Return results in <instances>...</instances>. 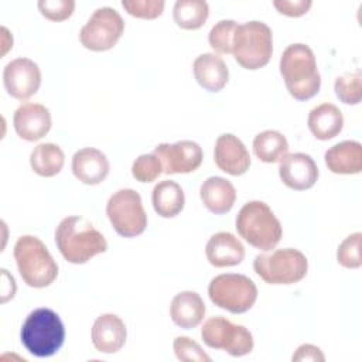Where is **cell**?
Wrapping results in <instances>:
<instances>
[{
	"instance_id": "cell-16",
	"label": "cell",
	"mask_w": 362,
	"mask_h": 362,
	"mask_svg": "<svg viewBox=\"0 0 362 362\" xmlns=\"http://www.w3.org/2000/svg\"><path fill=\"white\" fill-rule=\"evenodd\" d=\"M214 161L221 171L238 177L249 170L250 154L239 137L223 133L215 141Z\"/></svg>"
},
{
	"instance_id": "cell-6",
	"label": "cell",
	"mask_w": 362,
	"mask_h": 362,
	"mask_svg": "<svg viewBox=\"0 0 362 362\" xmlns=\"http://www.w3.org/2000/svg\"><path fill=\"white\" fill-rule=\"evenodd\" d=\"M235 61L247 71H256L269 64L273 54V33L263 21L238 24L232 38Z\"/></svg>"
},
{
	"instance_id": "cell-24",
	"label": "cell",
	"mask_w": 362,
	"mask_h": 362,
	"mask_svg": "<svg viewBox=\"0 0 362 362\" xmlns=\"http://www.w3.org/2000/svg\"><path fill=\"white\" fill-rule=\"evenodd\" d=\"M307 126L311 134L318 140H331L338 136L344 127V115L332 103H321L313 107L307 117Z\"/></svg>"
},
{
	"instance_id": "cell-36",
	"label": "cell",
	"mask_w": 362,
	"mask_h": 362,
	"mask_svg": "<svg viewBox=\"0 0 362 362\" xmlns=\"http://www.w3.org/2000/svg\"><path fill=\"white\" fill-rule=\"evenodd\" d=\"M274 8L287 17H301L311 8V0H274Z\"/></svg>"
},
{
	"instance_id": "cell-13",
	"label": "cell",
	"mask_w": 362,
	"mask_h": 362,
	"mask_svg": "<svg viewBox=\"0 0 362 362\" xmlns=\"http://www.w3.org/2000/svg\"><path fill=\"white\" fill-rule=\"evenodd\" d=\"M3 83L7 93L18 100H27L41 85L40 66L30 58H16L3 69Z\"/></svg>"
},
{
	"instance_id": "cell-21",
	"label": "cell",
	"mask_w": 362,
	"mask_h": 362,
	"mask_svg": "<svg viewBox=\"0 0 362 362\" xmlns=\"http://www.w3.org/2000/svg\"><path fill=\"white\" fill-rule=\"evenodd\" d=\"M324 161L334 174H359L362 171V144L356 140L337 143L325 151Z\"/></svg>"
},
{
	"instance_id": "cell-18",
	"label": "cell",
	"mask_w": 362,
	"mask_h": 362,
	"mask_svg": "<svg viewBox=\"0 0 362 362\" xmlns=\"http://www.w3.org/2000/svg\"><path fill=\"white\" fill-rule=\"evenodd\" d=\"M110 164L105 153L95 147H83L72 157V173L82 184L98 185L109 175Z\"/></svg>"
},
{
	"instance_id": "cell-19",
	"label": "cell",
	"mask_w": 362,
	"mask_h": 362,
	"mask_svg": "<svg viewBox=\"0 0 362 362\" xmlns=\"http://www.w3.org/2000/svg\"><path fill=\"white\" fill-rule=\"evenodd\" d=\"M205 256L214 267H230L243 262L245 246L233 233L216 232L206 242Z\"/></svg>"
},
{
	"instance_id": "cell-29",
	"label": "cell",
	"mask_w": 362,
	"mask_h": 362,
	"mask_svg": "<svg viewBox=\"0 0 362 362\" xmlns=\"http://www.w3.org/2000/svg\"><path fill=\"white\" fill-rule=\"evenodd\" d=\"M334 90L337 98L345 105H358L362 99V72L355 69L345 72L335 79Z\"/></svg>"
},
{
	"instance_id": "cell-8",
	"label": "cell",
	"mask_w": 362,
	"mask_h": 362,
	"mask_svg": "<svg viewBox=\"0 0 362 362\" xmlns=\"http://www.w3.org/2000/svg\"><path fill=\"white\" fill-rule=\"evenodd\" d=\"M208 296L216 307L232 314H243L255 305L257 287L245 274L223 273L209 281Z\"/></svg>"
},
{
	"instance_id": "cell-3",
	"label": "cell",
	"mask_w": 362,
	"mask_h": 362,
	"mask_svg": "<svg viewBox=\"0 0 362 362\" xmlns=\"http://www.w3.org/2000/svg\"><path fill=\"white\" fill-rule=\"evenodd\" d=\"M235 228L245 242L263 252L274 249L283 236L280 221L263 201L246 202L236 215Z\"/></svg>"
},
{
	"instance_id": "cell-15",
	"label": "cell",
	"mask_w": 362,
	"mask_h": 362,
	"mask_svg": "<svg viewBox=\"0 0 362 362\" xmlns=\"http://www.w3.org/2000/svg\"><path fill=\"white\" fill-rule=\"evenodd\" d=\"M49 109L41 103L25 102L13 115V127L17 136L25 141H37L51 130Z\"/></svg>"
},
{
	"instance_id": "cell-38",
	"label": "cell",
	"mask_w": 362,
	"mask_h": 362,
	"mask_svg": "<svg viewBox=\"0 0 362 362\" xmlns=\"http://www.w3.org/2000/svg\"><path fill=\"white\" fill-rule=\"evenodd\" d=\"M1 33H3V51H1V55H6V52L13 48V37L10 35L8 30L6 27H1Z\"/></svg>"
},
{
	"instance_id": "cell-33",
	"label": "cell",
	"mask_w": 362,
	"mask_h": 362,
	"mask_svg": "<svg viewBox=\"0 0 362 362\" xmlns=\"http://www.w3.org/2000/svg\"><path fill=\"white\" fill-rule=\"evenodd\" d=\"M173 349L181 362H209L211 356L204 352L201 345L189 337H177L173 341Z\"/></svg>"
},
{
	"instance_id": "cell-35",
	"label": "cell",
	"mask_w": 362,
	"mask_h": 362,
	"mask_svg": "<svg viewBox=\"0 0 362 362\" xmlns=\"http://www.w3.org/2000/svg\"><path fill=\"white\" fill-rule=\"evenodd\" d=\"M40 13L49 21H64L75 10L74 0H40L37 3Z\"/></svg>"
},
{
	"instance_id": "cell-27",
	"label": "cell",
	"mask_w": 362,
	"mask_h": 362,
	"mask_svg": "<svg viewBox=\"0 0 362 362\" xmlns=\"http://www.w3.org/2000/svg\"><path fill=\"white\" fill-rule=\"evenodd\" d=\"M253 153L263 163H279L288 153V141L277 130H263L253 139Z\"/></svg>"
},
{
	"instance_id": "cell-31",
	"label": "cell",
	"mask_w": 362,
	"mask_h": 362,
	"mask_svg": "<svg viewBox=\"0 0 362 362\" xmlns=\"http://www.w3.org/2000/svg\"><path fill=\"white\" fill-rule=\"evenodd\" d=\"M238 23L235 20H221L218 21L208 34L209 47L218 55L230 54L232 51V38Z\"/></svg>"
},
{
	"instance_id": "cell-11",
	"label": "cell",
	"mask_w": 362,
	"mask_h": 362,
	"mask_svg": "<svg viewBox=\"0 0 362 362\" xmlns=\"http://www.w3.org/2000/svg\"><path fill=\"white\" fill-rule=\"evenodd\" d=\"M124 31L122 16L112 7H100L93 11L79 31L81 44L95 52L112 49Z\"/></svg>"
},
{
	"instance_id": "cell-7",
	"label": "cell",
	"mask_w": 362,
	"mask_h": 362,
	"mask_svg": "<svg viewBox=\"0 0 362 362\" xmlns=\"http://www.w3.org/2000/svg\"><path fill=\"white\" fill-rule=\"evenodd\" d=\"M253 269L267 284H294L307 276L308 260L298 249L284 247L255 256Z\"/></svg>"
},
{
	"instance_id": "cell-9",
	"label": "cell",
	"mask_w": 362,
	"mask_h": 362,
	"mask_svg": "<svg viewBox=\"0 0 362 362\" xmlns=\"http://www.w3.org/2000/svg\"><path fill=\"white\" fill-rule=\"evenodd\" d=\"M110 225L122 238H136L147 228V214L136 189L122 188L113 192L106 204Z\"/></svg>"
},
{
	"instance_id": "cell-23",
	"label": "cell",
	"mask_w": 362,
	"mask_h": 362,
	"mask_svg": "<svg viewBox=\"0 0 362 362\" xmlns=\"http://www.w3.org/2000/svg\"><path fill=\"white\" fill-rule=\"evenodd\" d=\"M199 197L209 212L223 215L233 208L236 201V189L229 180L215 175L206 178L201 184Z\"/></svg>"
},
{
	"instance_id": "cell-25",
	"label": "cell",
	"mask_w": 362,
	"mask_h": 362,
	"mask_svg": "<svg viewBox=\"0 0 362 362\" xmlns=\"http://www.w3.org/2000/svg\"><path fill=\"white\" fill-rule=\"evenodd\" d=\"M151 202L157 215L161 218H174L184 209L185 195L178 182L164 180L154 185Z\"/></svg>"
},
{
	"instance_id": "cell-14",
	"label": "cell",
	"mask_w": 362,
	"mask_h": 362,
	"mask_svg": "<svg viewBox=\"0 0 362 362\" xmlns=\"http://www.w3.org/2000/svg\"><path fill=\"white\" fill-rule=\"evenodd\" d=\"M320 171L311 156L305 153H287L279 161L281 182L294 191H305L315 185Z\"/></svg>"
},
{
	"instance_id": "cell-34",
	"label": "cell",
	"mask_w": 362,
	"mask_h": 362,
	"mask_svg": "<svg viewBox=\"0 0 362 362\" xmlns=\"http://www.w3.org/2000/svg\"><path fill=\"white\" fill-rule=\"evenodd\" d=\"M165 1L164 0H123L122 7L127 11V14L143 18V20H154L160 17L164 11Z\"/></svg>"
},
{
	"instance_id": "cell-20",
	"label": "cell",
	"mask_w": 362,
	"mask_h": 362,
	"mask_svg": "<svg viewBox=\"0 0 362 362\" xmlns=\"http://www.w3.org/2000/svg\"><path fill=\"white\" fill-rule=\"evenodd\" d=\"M195 81L208 92L222 90L229 81V69L223 58L215 52H205L192 64Z\"/></svg>"
},
{
	"instance_id": "cell-30",
	"label": "cell",
	"mask_w": 362,
	"mask_h": 362,
	"mask_svg": "<svg viewBox=\"0 0 362 362\" xmlns=\"http://www.w3.org/2000/svg\"><path fill=\"white\" fill-rule=\"evenodd\" d=\"M362 233L355 232L346 236L337 249V262L345 269H359L362 266Z\"/></svg>"
},
{
	"instance_id": "cell-22",
	"label": "cell",
	"mask_w": 362,
	"mask_h": 362,
	"mask_svg": "<svg viewBox=\"0 0 362 362\" xmlns=\"http://www.w3.org/2000/svg\"><path fill=\"white\" fill-rule=\"evenodd\" d=\"M206 308L204 300L197 291L185 290L175 294L170 304V317L173 322L184 329H191L198 327L204 317Z\"/></svg>"
},
{
	"instance_id": "cell-12",
	"label": "cell",
	"mask_w": 362,
	"mask_h": 362,
	"mask_svg": "<svg viewBox=\"0 0 362 362\" xmlns=\"http://www.w3.org/2000/svg\"><path fill=\"white\" fill-rule=\"evenodd\" d=\"M163 165L164 174H188L202 164V148L197 141L181 140L175 143H161L153 151Z\"/></svg>"
},
{
	"instance_id": "cell-28",
	"label": "cell",
	"mask_w": 362,
	"mask_h": 362,
	"mask_svg": "<svg viewBox=\"0 0 362 362\" xmlns=\"http://www.w3.org/2000/svg\"><path fill=\"white\" fill-rule=\"evenodd\" d=\"M209 17V6L205 0H177L173 7V18L182 30H198Z\"/></svg>"
},
{
	"instance_id": "cell-17",
	"label": "cell",
	"mask_w": 362,
	"mask_h": 362,
	"mask_svg": "<svg viewBox=\"0 0 362 362\" xmlns=\"http://www.w3.org/2000/svg\"><path fill=\"white\" fill-rule=\"evenodd\" d=\"M90 338L96 351L102 354H116L126 344L127 328L119 315L110 313L102 314L92 325Z\"/></svg>"
},
{
	"instance_id": "cell-1",
	"label": "cell",
	"mask_w": 362,
	"mask_h": 362,
	"mask_svg": "<svg viewBox=\"0 0 362 362\" xmlns=\"http://www.w3.org/2000/svg\"><path fill=\"white\" fill-rule=\"evenodd\" d=\"M55 245L62 257L72 264H83L107 250L105 236L83 216L64 218L55 229Z\"/></svg>"
},
{
	"instance_id": "cell-37",
	"label": "cell",
	"mask_w": 362,
	"mask_h": 362,
	"mask_svg": "<svg viewBox=\"0 0 362 362\" xmlns=\"http://www.w3.org/2000/svg\"><path fill=\"white\" fill-rule=\"evenodd\" d=\"M293 362H304V361H311V362H324L325 355L322 354L321 348L313 344H303L300 345L296 352L291 356Z\"/></svg>"
},
{
	"instance_id": "cell-5",
	"label": "cell",
	"mask_w": 362,
	"mask_h": 362,
	"mask_svg": "<svg viewBox=\"0 0 362 362\" xmlns=\"http://www.w3.org/2000/svg\"><path fill=\"white\" fill-rule=\"evenodd\" d=\"M13 255L18 273L27 286L44 288L58 277V264L40 238L33 235L20 236Z\"/></svg>"
},
{
	"instance_id": "cell-32",
	"label": "cell",
	"mask_w": 362,
	"mask_h": 362,
	"mask_svg": "<svg viewBox=\"0 0 362 362\" xmlns=\"http://www.w3.org/2000/svg\"><path fill=\"white\" fill-rule=\"evenodd\" d=\"M163 173V165L154 153L139 156L132 164V175L139 182H153Z\"/></svg>"
},
{
	"instance_id": "cell-10",
	"label": "cell",
	"mask_w": 362,
	"mask_h": 362,
	"mask_svg": "<svg viewBox=\"0 0 362 362\" xmlns=\"http://www.w3.org/2000/svg\"><path fill=\"white\" fill-rule=\"evenodd\" d=\"M201 338L206 346L222 349L235 358L250 354L255 346L253 335L245 325L233 324L221 315L211 317L204 322Z\"/></svg>"
},
{
	"instance_id": "cell-2",
	"label": "cell",
	"mask_w": 362,
	"mask_h": 362,
	"mask_svg": "<svg viewBox=\"0 0 362 362\" xmlns=\"http://www.w3.org/2000/svg\"><path fill=\"white\" fill-rule=\"evenodd\" d=\"M280 75L296 100L314 98L321 86V75L313 49L303 44H290L280 57Z\"/></svg>"
},
{
	"instance_id": "cell-26",
	"label": "cell",
	"mask_w": 362,
	"mask_h": 362,
	"mask_svg": "<svg viewBox=\"0 0 362 362\" xmlns=\"http://www.w3.org/2000/svg\"><path fill=\"white\" fill-rule=\"evenodd\" d=\"M65 164V154L58 144L40 143L30 154V165L40 177H54L61 173Z\"/></svg>"
},
{
	"instance_id": "cell-4",
	"label": "cell",
	"mask_w": 362,
	"mask_h": 362,
	"mask_svg": "<svg viewBox=\"0 0 362 362\" xmlns=\"http://www.w3.org/2000/svg\"><path fill=\"white\" fill-rule=\"evenodd\" d=\"M24 348L37 358L55 355L65 341V327L59 315L51 308H35L31 311L20 331Z\"/></svg>"
}]
</instances>
